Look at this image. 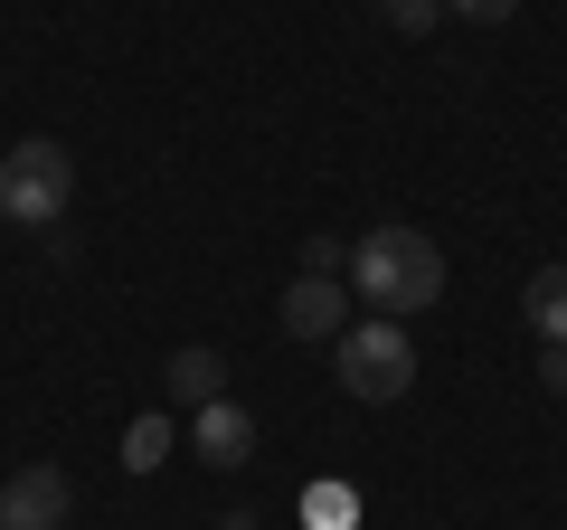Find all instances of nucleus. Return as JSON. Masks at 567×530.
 Wrapping results in <instances>:
<instances>
[{
	"instance_id": "obj_1",
	"label": "nucleus",
	"mask_w": 567,
	"mask_h": 530,
	"mask_svg": "<svg viewBox=\"0 0 567 530\" xmlns=\"http://www.w3.org/2000/svg\"><path fill=\"white\" fill-rule=\"evenodd\" d=\"M350 304H379L388 323H416V313L445 304V256L425 227H369L350 246Z\"/></svg>"
},
{
	"instance_id": "obj_2",
	"label": "nucleus",
	"mask_w": 567,
	"mask_h": 530,
	"mask_svg": "<svg viewBox=\"0 0 567 530\" xmlns=\"http://www.w3.org/2000/svg\"><path fill=\"white\" fill-rule=\"evenodd\" d=\"M66 200H76V162H66L48 133H29V143L0 152V218L10 227H58Z\"/></svg>"
},
{
	"instance_id": "obj_3",
	"label": "nucleus",
	"mask_w": 567,
	"mask_h": 530,
	"mask_svg": "<svg viewBox=\"0 0 567 530\" xmlns=\"http://www.w3.org/2000/svg\"><path fill=\"white\" fill-rule=\"evenodd\" d=\"M331 360H341V388L360 408H388V398H406V379H416V342H406V323H388V313L350 323L341 342H331Z\"/></svg>"
},
{
	"instance_id": "obj_4",
	"label": "nucleus",
	"mask_w": 567,
	"mask_h": 530,
	"mask_svg": "<svg viewBox=\"0 0 567 530\" xmlns=\"http://www.w3.org/2000/svg\"><path fill=\"white\" fill-rule=\"evenodd\" d=\"M66 511H76L66 465H20L0 483V530H66Z\"/></svg>"
},
{
	"instance_id": "obj_5",
	"label": "nucleus",
	"mask_w": 567,
	"mask_h": 530,
	"mask_svg": "<svg viewBox=\"0 0 567 530\" xmlns=\"http://www.w3.org/2000/svg\"><path fill=\"white\" fill-rule=\"evenodd\" d=\"M284 332L293 342H341L350 332V285L341 275H293L284 285Z\"/></svg>"
},
{
	"instance_id": "obj_6",
	"label": "nucleus",
	"mask_w": 567,
	"mask_h": 530,
	"mask_svg": "<svg viewBox=\"0 0 567 530\" xmlns=\"http://www.w3.org/2000/svg\"><path fill=\"white\" fill-rule=\"evenodd\" d=\"M189 455H199V465H218V473L256 465V417H246L237 398H208V408H189Z\"/></svg>"
},
{
	"instance_id": "obj_7",
	"label": "nucleus",
	"mask_w": 567,
	"mask_h": 530,
	"mask_svg": "<svg viewBox=\"0 0 567 530\" xmlns=\"http://www.w3.org/2000/svg\"><path fill=\"white\" fill-rule=\"evenodd\" d=\"M162 388L181 398V408H208V398H227V360H218V350H171Z\"/></svg>"
},
{
	"instance_id": "obj_8",
	"label": "nucleus",
	"mask_w": 567,
	"mask_h": 530,
	"mask_svg": "<svg viewBox=\"0 0 567 530\" xmlns=\"http://www.w3.org/2000/svg\"><path fill=\"white\" fill-rule=\"evenodd\" d=\"M520 313H529V332L539 342H567V265H539L520 285Z\"/></svg>"
},
{
	"instance_id": "obj_9",
	"label": "nucleus",
	"mask_w": 567,
	"mask_h": 530,
	"mask_svg": "<svg viewBox=\"0 0 567 530\" xmlns=\"http://www.w3.org/2000/svg\"><path fill=\"white\" fill-rule=\"evenodd\" d=\"M162 455H171V417H162V408H152V417H133V427H123V465H133V473H152V465H162Z\"/></svg>"
},
{
	"instance_id": "obj_10",
	"label": "nucleus",
	"mask_w": 567,
	"mask_h": 530,
	"mask_svg": "<svg viewBox=\"0 0 567 530\" xmlns=\"http://www.w3.org/2000/svg\"><path fill=\"white\" fill-rule=\"evenodd\" d=\"M435 10H445V0H379V20L398 29V39H425V29H435Z\"/></svg>"
},
{
	"instance_id": "obj_11",
	"label": "nucleus",
	"mask_w": 567,
	"mask_h": 530,
	"mask_svg": "<svg viewBox=\"0 0 567 530\" xmlns=\"http://www.w3.org/2000/svg\"><path fill=\"white\" fill-rule=\"evenodd\" d=\"M445 10H454V20H483V29H502L511 10H520V0H445Z\"/></svg>"
},
{
	"instance_id": "obj_12",
	"label": "nucleus",
	"mask_w": 567,
	"mask_h": 530,
	"mask_svg": "<svg viewBox=\"0 0 567 530\" xmlns=\"http://www.w3.org/2000/svg\"><path fill=\"white\" fill-rule=\"evenodd\" d=\"M341 265H350L341 237H312V246H303V275H341Z\"/></svg>"
},
{
	"instance_id": "obj_13",
	"label": "nucleus",
	"mask_w": 567,
	"mask_h": 530,
	"mask_svg": "<svg viewBox=\"0 0 567 530\" xmlns=\"http://www.w3.org/2000/svg\"><path fill=\"white\" fill-rule=\"evenodd\" d=\"M539 379H548V388L567 398V342H539Z\"/></svg>"
},
{
	"instance_id": "obj_14",
	"label": "nucleus",
	"mask_w": 567,
	"mask_h": 530,
	"mask_svg": "<svg viewBox=\"0 0 567 530\" xmlns=\"http://www.w3.org/2000/svg\"><path fill=\"white\" fill-rule=\"evenodd\" d=\"M208 530H265V521H256V511H218V521H208Z\"/></svg>"
}]
</instances>
